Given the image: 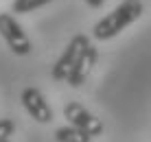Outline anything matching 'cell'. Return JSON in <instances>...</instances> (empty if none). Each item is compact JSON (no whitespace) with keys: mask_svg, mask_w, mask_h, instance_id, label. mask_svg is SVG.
I'll use <instances>...</instances> for the list:
<instances>
[{"mask_svg":"<svg viewBox=\"0 0 151 142\" xmlns=\"http://www.w3.org/2000/svg\"><path fill=\"white\" fill-rule=\"evenodd\" d=\"M15 131V123L11 118H0V142L2 140H9Z\"/></svg>","mask_w":151,"mask_h":142,"instance_id":"9","label":"cell"},{"mask_svg":"<svg viewBox=\"0 0 151 142\" xmlns=\"http://www.w3.org/2000/svg\"><path fill=\"white\" fill-rule=\"evenodd\" d=\"M55 140L57 142H90L92 136L86 133L83 129L75 127V125H70V127H59L55 131Z\"/></svg>","mask_w":151,"mask_h":142,"instance_id":"7","label":"cell"},{"mask_svg":"<svg viewBox=\"0 0 151 142\" xmlns=\"http://www.w3.org/2000/svg\"><path fill=\"white\" fill-rule=\"evenodd\" d=\"M96 59H99L96 46L92 44V42H88V44L81 48V52H79V57H77L75 66H72L68 79H66V83H68V85H72V87H81L83 83L88 81L92 68H94V64H96Z\"/></svg>","mask_w":151,"mask_h":142,"instance_id":"4","label":"cell"},{"mask_svg":"<svg viewBox=\"0 0 151 142\" xmlns=\"http://www.w3.org/2000/svg\"><path fill=\"white\" fill-rule=\"evenodd\" d=\"M22 105L29 112V116L33 120H37V123L48 125L50 120H53V109H50V105L46 103L44 94H42L37 87H27V90H22Z\"/></svg>","mask_w":151,"mask_h":142,"instance_id":"6","label":"cell"},{"mask_svg":"<svg viewBox=\"0 0 151 142\" xmlns=\"http://www.w3.org/2000/svg\"><path fill=\"white\" fill-rule=\"evenodd\" d=\"M86 4L92 7V9H101L103 4H105V0H86Z\"/></svg>","mask_w":151,"mask_h":142,"instance_id":"10","label":"cell"},{"mask_svg":"<svg viewBox=\"0 0 151 142\" xmlns=\"http://www.w3.org/2000/svg\"><path fill=\"white\" fill-rule=\"evenodd\" d=\"M64 116H66V120H68L70 125L83 129L86 133H90L92 138H99V136L103 133V123L94 116V114L88 112L81 103H75V101H72V103H66Z\"/></svg>","mask_w":151,"mask_h":142,"instance_id":"3","label":"cell"},{"mask_svg":"<svg viewBox=\"0 0 151 142\" xmlns=\"http://www.w3.org/2000/svg\"><path fill=\"white\" fill-rule=\"evenodd\" d=\"M0 35L7 42V46L11 48L13 55H29L31 52V39L29 35L24 33V29L18 24V20L13 18L11 13H0Z\"/></svg>","mask_w":151,"mask_h":142,"instance_id":"2","label":"cell"},{"mask_svg":"<svg viewBox=\"0 0 151 142\" xmlns=\"http://www.w3.org/2000/svg\"><path fill=\"white\" fill-rule=\"evenodd\" d=\"M2 142H9V140H2Z\"/></svg>","mask_w":151,"mask_h":142,"instance_id":"11","label":"cell"},{"mask_svg":"<svg viewBox=\"0 0 151 142\" xmlns=\"http://www.w3.org/2000/svg\"><path fill=\"white\" fill-rule=\"evenodd\" d=\"M50 0H13L11 4V11L13 13H31L35 11V9L44 7V4H48Z\"/></svg>","mask_w":151,"mask_h":142,"instance_id":"8","label":"cell"},{"mask_svg":"<svg viewBox=\"0 0 151 142\" xmlns=\"http://www.w3.org/2000/svg\"><path fill=\"white\" fill-rule=\"evenodd\" d=\"M90 42V37L88 35H75V37L70 39V44L64 48V52H61V57L57 59V64L53 66V79L55 81H66L70 75V70H72V66H75V61H77V57H79V52L81 48Z\"/></svg>","mask_w":151,"mask_h":142,"instance_id":"5","label":"cell"},{"mask_svg":"<svg viewBox=\"0 0 151 142\" xmlns=\"http://www.w3.org/2000/svg\"><path fill=\"white\" fill-rule=\"evenodd\" d=\"M142 15V0H123L112 13H107L103 20H99L92 29V35L99 42H107L116 37L123 29L134 24Z\"/></svg>","mask_w":151,"mask_h":142,"instance_id":"1","label":"cell"}]
</instances>
